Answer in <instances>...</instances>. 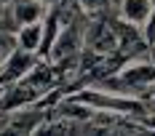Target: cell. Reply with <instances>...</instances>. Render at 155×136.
Wrapping results in <instances>:
<instances>
[{"label":"cell","instance_id":"cell-8","mask_svg":"<svg viewBox=\"0 0 155 136\" xmlns=\"http://www.w3.org/2000/svg\"><path fill=\"white\" fill-rule=\"evenodd\" d=\"M40 5L38 3H21L19 8H16V19L21 21V24H27V21H38L40 19Z\"/></svg>","mask_w":155,"mask_h":136},{"label":"cell","instance_id":"cell-3","mask_svg":"<svg viewBox=\"0 0 155 136\" xmlns=\"http://www.w3.org/2000/svg\"><path fill=\"white\" fill-rule=\"evenodd\" d=\"M78 102L88 104L91 109H110V112H139L142 102L134 99H123V96H107V93H96V91H86V93H78Z\"/></svg>","mask_w":155,"mask_h":136},{"label":"cell","instance_id":"cell-2","mask_svg":"<svg viewBox=\"0 0 155 136\" xmlns=\"http://www.w3.org/2000/svg\"><path fill=\"white\" fill-rule=\"evenodd\" d=\"M35 64H38V59H35L32 51L14 48V53L3 61V67H0V86H11V83H16V80H21Z\"/></svg>","mask_w":155,"mask_h":136},{"label":"cell","instance_id":"cell-1","mask_svg":"<svg viewBox=\"0 0 155 136\" xmlns=\"http://www.w3.org/2000/svg\"><path fill=\"white\" fill-rule=\"evenodd\" d=\"M155 83V64L150 61H137L131 67H126L118 77L107 80L104 86H110L112 91H131V88H147Z\"/></svg>","mask_w":155,"mask_h":136},{"label":"cell","instance_id":"cell-9","mask_svg":"<svg viewBox=\"0 0 155 136\" xmlns=\"http://www.w3.org/2000/svg\"><path fill=\"white\" fill-rule=\"evenodd\" d=\"M16 45H19V43H16V37H8V35H3V32H0V67H3V61L14 53Z\"/></svg>","mask_w":155,"mask_h":136},{"label":"cell","instance_id":"cell-10","mask_svg":"<svg viewBox=\"0 0 155 136\" xmlns=\"http://www.w3.org/2000/svg\"><path fill=\"white\" fill-rule=\"evenodd\" d=\"M110 0H80V5L83 8H88V11H99V8H104Z\"/></svg>","mask_w":155,"mask_h":136},{"label":"cell","instance_id":"cell-5","mask_svg":"<svg viewBox=\"0 0 155 136\" xmlns=\"http://www.w3.org/2000/svg\"><path fill=\"white\" fill-rule=\"evenodd\" d=\"M43 35H46V27H43L40 19L38 21H27V24H21V30L16 32V43H19V48L35 53L43 45Z\"/></svg>","mask_w":155,"mask_h":136},{"label":"cell","instance_id":"cell-12","mask_svg":"<svg viewBox=\"0 0 155 136\" xmlns=\"http://www.w3.org/2000/svg\"><path fill=\"white\" fill-rule=\"evenodd\" d=\"M0 3H3V0H0ZM0 11H3V5H0Z\"/></svg>","mask_w":155,"mask_h":136},{"label":"cell","instance_id":"cell-11","mask_svg":"<svg viewBox=\"0 0 155 136\" xmlns=\"http://www.w3.org/2000/svg\"><path fill=\"white\" fill-rule=\"evenodd\" d=\"M144 35H147L150 43H155V8H153V14H150V19H147V30H144Z\"/></svg>","mask_w":155,"mask_h":136},{"label":"cell","instance_id":"cell-4","mask_svg":"<svg viewBox=\"0 0 155 136\" xmlns=\"http://www.w3.org/2000/svg\"><path fill=\"white\" fill-rule=\"evenodd\" d=\"M80 37H83V30L78 27V21H72L70 27H64V32L56 35L51 45V56L56 61H72L80 51Z\"/></svg>","mask_w":155,"mask_h":136},{"label":"cell","instance_id":"cell-6","mask_svg":"<svg viewBox=\"0 0 155 136\" xmlns=\"http://www.w3.org/2000/svg\"><path fill=\"white\" fill-rule=\"evenodd\" d=\"M123 19L128 24H147V19L155 8V0H123Z\"/></svg>","mask_w":155,"mask_h":136},{"label":"cell","instance_id":"cell-7","mask_svg":"<svg viewBox=\"0 0 155 136\" xmlns=\"http://www.w3.org/2000/svg\"><path fill=\"white\" fill-rule=\"evenodd\" d=\"M88 48L96 51V53H110L115 48V35H112V30L104 27V24H96L91 30V35H88Z\"/></svg>","mask_w":155,"mask_h":136}]
</instances>
